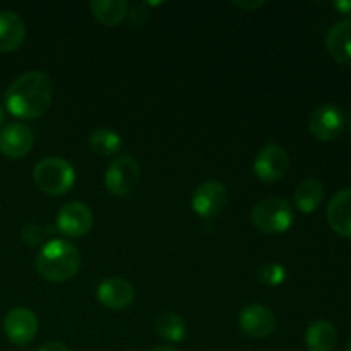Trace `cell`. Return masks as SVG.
<instances>
[{
    "label": "cell",
    "mask_w": 351,
    "mask_h": 351,
    "mask_svg": "<svg viewBox=\"0 0 351 351\" xmlns=\"http://www.w3.org/2000/svg\"><path fill=\"white\" fill-rule=\"evenodd\" d=\"M5 108L10 115L23 120H33L45 115L53 101V86L43 72L31 71L19 75L7 88Z\"/></svg>",
    "instance_id": "obj_1"
},
{
    "label": "cell",
    "mask_w": 351,
    "mask_h": 351,
    "mask_svg": "<svg viewBox=\"0 0 351 351\" xmlns=\"http://www.w3.org/2000/svg\"><path fill=\"white\" fill-rule=\"evenodd\" d=\"M34 267L43 280L51 283H65L81 269V254L74 243L67 240H50L38 252Z\"/></svg>",
    "instance_id": "obj_2"
},
{
    "label": "cell",
    "mask_w": 351,
    "mask_h": 351,
    "mask_svg": "<svg viewBox=\"0 0 351 351\" xmlns=\"http://www.w3.org/2000/svg\"><path fill=\"white\" fill-rule=\"evenodd\" d=\"M36 187L48 195H65L75 184V170L71 161L48 156L38 161L33 170Z\"/></svg>",
    "instance_id": "obj_3"
},
{
    "label": "cell",
    "mask_w": 351,
    "mask_h": 351,
    "mask_svg": "<svg viewBox=\"0 0 351 351\" xmlns=\"http://www.w3.org/2000/svg\"><path fill=\"white\" fill-rule=\"evenodd\" d=\"M254 226L267 235H278L290 230L293 223V208L280 197H269L257 202L250 213Z\"/></svg>",
    "instance_id": "obj_4"
},
{
    "label": "cell",
    "mask_w": 351,
    "mask_h": 351,
    "mask_svg": "<svg viewBox=\"0 0 351 351\" xmlns=\"http://www.w3.org/2000/svg\"><path fill=\"white\" fill-rule=\"evenodd\" d=\"M141 177L139 161L134 156L123 154L115 158L105 171V187L117 197H125L136 189Z\"/></svg>",
    "instance_id": "obj_5"
},
{
    "label": "cell",
    "mask_w": 351,
    "mask_h": 351,
    "mask_svg": "<svg viewBox=\"0 0 351 351\" xmlns=\"http://www.w3.org/2000/svg\"><path fill=\"white\" fill-rule=\"evenodd\" d=\"M228 204V192L223 184L216 180H208L199 185L192 194V211L202 219H213L221 215Z\"/></svg>",
    "instance_id": "obj_6"
},
{
    "label": "cell",
    "mask_w": 351,
    "mask_h": 351,
    "mask_svg": "<svg viewBox=\"0 0 351 351\" xmlns=\"http://www.w3.org/2000/svg\"><path fill=\"white\" fill-rule=\"evenodd\" d=\"M290 167V156L280 144L269 143L259 151L254 161V173L266 184L281 180Z\"/></svg>",
    "instance_id": "obj_7"
},
{
    "label": "cell",
    "mask_w": 351,
    "mask_h": 351,
    "mask_svg": "<svg viewBox=\"0 0 351 351\" xmlns=\"http://www.w3.org/2000/svg\"><path fill=\"white\" fill-rule=\"evenodd\" d=\"M40 322L33 311L24 307L12 308L3 319V332L16 346H26L36 338Z\"/></svg>",
    "instance_id": "obj_8"
},
{
    "label": "cell",
    "mask_w": 351,
    "mask_h": 351,
    "mask_svg": "<svg viewBox=\"0 0 351 351\" xmlns=\"http://www.w3.org/2000/svg\"><path fill=\"white\" fill-rule=\"evenodd\" d=\"M345 129V113L338 105L317 106L308 119V130L319 141H335Z\"/></svg>",
    "instance_id": "obj_9"
},
{
    "label": "cell",
    "mask_w": 351,
    "mask_h": 351,
    "mask_svg": "<svg viewBox=\"0 0 351 351\" xmlns=\"http://www.w3.org/2000/svg\"><path fill=\"white\" fill-rule=\"evenodd\" d=\"M95 223L93 211L84 202H69L58 211L57 230L69 239H79L89 233Z\"/></svg>",
    "instance_id": "obj_10"
},
{
    "label": "cell",
    "mask_w": 351,
    "mask_h": 351,
    "mask_svg": "<svg viewBox=\"0 0 351 351\" xmlns=\"http://www.w3.org/2000/svg\"><path fill=\"white\" fill-rule=\"evenodd\" d=\"M239 326L243 335L254 339H264L276 329V317L273 311L261 304L247 305L239 314Z\"/></svg>",
    "instance_id": "obj_11"
},
{
    "label": "cell",
    "mask_w": 351,
    "mask_h": 351,
    "mask_svg": "<svg viewBox=\"0 0 351 351\" xmlns=\"http://www.w3.org/2000/svg\"><path fill=\"white\" fill-rule=\"evenodd\" d=\"M34 144V132L19 122L7 123L0 129V153L10 160L26 156Z\"/></svg>",
    "instance_id": "obj_12"
},
{
    "label": "cell",
    "mask_w": 351,
    "mask_h": 351,
    "mask_svg": "<svg viewBox=\"0 0 351 351\" xmlns=\"http://www.w3.org/2000/svg\"><path fill=\"white\" fill-rule=\"evenodd\" d=\"M96 297L103 307L110 308V311H123L132 305L134 298H136V290L127 280L113 276L99 283Z\"/></svg>",
    "instance_id": "obj_13"
},
{
    "label": "cell",
    "mask_w": 351,
    "mask_h": 351,
    "mask_svg": "<svg viewBox=\"0 0 351 351\" xmlns=\"http://www.w3.org/2000/svg\"><path fill=\"white\" fill-rule=\"evenodd\" d=\"M328 221L338 235L351 239V187L332 195L328 204Z\"/></svg>",
    "instance_id": "obj_14"
},
{
    "label": "cell",
    "mask_w": 351,
    "mask_h": 351,
    "mask_svg": "<svg viewBox=\"0 0 351 351\" xmlns=\"http://www.w3.org/2000/svg\"><path fill=\"white\" fill-rule=\"evenodd\" d=\"M326 47L336 62L351 67V19H341L329 27Z\"/></svg>",
    "instance_id": "obj_15"
},
{
    "label": "cell",
    "mask_w": 351,
    "mask_h": 351,
    "mask_svg": "<svg viewBox=\"0 0 351 351\" xmlns=\"http://www.w3.org/2000/svg\"><path fill=\"white\" fill-rule=\"evenodd\" d=\"M26 38L24 21L12 10H0V53L16 51Z\"/></svg>",
    "instance_id": "obj_16"
},
{
    "label": "cell",
    "mask_w": 351,
    "mask_h": 351,
    "mask_svg": "<svg viewBox=\"0 0 351 351\" xmlns=\"http://www.w3.org/2000/svg\"><path fill=\"white\" fill-rule=\"evenodd\" d=\"M338 341V331L329 321L312 322L305 332V345L308 351H332Z\"/></svg>",
    "instance_id": "obj_17"
},
{
    "label": "cell",
    "mask_w": 351,
    "mask_h": 351,
    "mask_svg": "<svg viewBox=\"0 0 351 351\" xmlns=\"http://www.w3.org/2000/svg\"><path fill=\"white\" fill-rule=\"evenodd\" d=\"M93 16L103 26H117L129 14V3L125 0H91L89 2Z\"/></svg>",
    "instance_id": "obj_18"
},
{
    "label": "cell",
    "mask_w": 351,
    "mask_h": 351,
    "mask_svg": "<svg viewBox=\"0 0 351 351\" xmlns=\"http://www.w3.org/2000/svg\"><path fill=\"white\" fill-rule=\"evenodd\" d=\"M322 199H324V185L317 178H305L295 189V206L305 215L314 213L321 206Z\"/></svg>",
    "instance_id": "obj_19"
},
{
    "label": "cell",
    "mask_w": 351,
    "mask_h": 351,
    "mask_svg": "<svg viewBox=\"0 0 351 351\" xmlns=\"http://www.w3.org/2000/svg\"><path fill=\"white\" fill-rule=\"evenodd\" d=\"M154 328H156L158 336L168 343H180L187 336L185 321L175 312H163L161 315H158Z\"/></svg>",
    "instance_id": "obj_20"
},
{
    "label": "cell",
    "mask_w": 351,
    "mask_h": 351,
    "mask_svg": "<svg viewBox=\"0 0 351 351\" xmlns=\"http://www.w3.org/2000/svg\"><path fill=\"white\" fill-rule=\"evenodd\" d=\"M89 147L98 156H112L122 149V137L119 132L108 127H99L93 130L89 137Z\"/></svg>",
    "instance_id": "obj_21"
},
{
    "label": "cell",
    "mask_w": 351,
    "mask_h": 351,
    "mask_svg": "<svg viewBox=\"0 0 351 351\" xmlns=\"http://www.w3.org/2000/svg\"><path fill=\"white\" fill-rule=\"evenodd\" d=\"M50 233H53L51 226H41L36 223H29L23 230V240L29 247H43L50 242Z\"/></svg>",
    "instance_id": "obj_22"
},
{
    "label": "cell",
    "mask_w": 351,
    "mask_h": 351,
    "mask_svg": "<svg viewBox=\"0 0 351 351\" xmlns=\"http://www.w3.org/2000/svg\"><path fill=\"white\" fill-rule=\"evenodd\" d=\"M257 278L266 287H280L287 280V269L278 263H267L261 267Z\"/></svg>",
    "instance_id": "obj_23"
},
{
    "label": "cell",
    "mask_w": 351,
    "mask_h": 351,
    "mask_svg": "<svg viewBox=\"0 0 351 351\" xmlns=\"http://www.w3.org/2000/svg\"><path fill=\"white\" fill-rule=\"evenodd\" d=\"M129 16H130V24H132V26H136V27H141L147 21V12L144 10L143 5L134 7L132 12H130Z\"/></svg>",
    "instance_id": "obj_24"
},
{
    "label": "cell",
    "mask_w": 351,
    "mask_h": 351,
    "mask_svg": "<svg viewBox=\"0 0 351 351\" xmlns=\"http://www.w3.org/2000/svg\"><path fill=\"white\" fill-rule=\"evenodd\" d=\"M233 5L235 7H239V9H242V10H257V9H261V7L264 5V2L263 0H259V2H257V0H254V2H245V0H243V2H233Z\"/></svg>",
    "instance_id": "obj_25"
},
{
    "label": "cell",
    "mask_w": 351,
    "mask_h": 351,
    "mask_svg": "<svg viewBox=\"0 0 351 351\" xmlns=\"http://www.w3.org/2000/svg\"><path fill=\"white\" fill-rule=\"evenodd\" d=\"M38 351H69V348L60 341H48Z\"/></svg>",
    "instance_id": "obj_26"
},
{
    "label": "cell",
    "mask_w": 351,
    "mask_h": 351,
    "mask_svg": "<svg viewBox=\"0 0 351 351\" xmlns=\"http://www.w3.org/2000/svg\"><path fill=\"white\" fill-rule=\"evenodd\" d=\"M332 7H335L336 10H339L341 14H348V16H351V0H336V2H332Z\"/></svg>",
    "instance_id": "obj_27"
},
{
    "label": "cell",
    "mask_w": 351,
    "mask_h": 351,
    "mask_svg": "<svg viewBox=\"0 0 351 351\" xmlns=\"http://www.w3.org/2000/svg\"><path fill=\"white\" fill-rule=\"evenodd\" d=\"M151 351H178V350L175 348V346L165 345V346H156V348H153Z\"/></svg>",
    "instance_id": "obj_28"
},
{
    "label": "cell",
    "mask_w": 351,
    "mask_h": 351,
    "mask_svg": "<svg viewBox=\"0 0 351 351\" xmlns=\"http://www.w3.org/2000/svg\"><path fill=\"white\" fill-rule=\"evenodd\" d=\"M3 120H5V112H3V108L0 106V129H2L3 125Z\"/></svg>",
    "instance_id": "obj_29"
},
{
    "label": "cell",
    "mask_w": 351,
    "mask_h": 351,
    "mask_svg": "<svg viewBox=\"0 0 351 351\" xmlns=\"http://www.w3.org/2000/svg\"><path fill=\"white\" fill-rule=\"evenodd\" d=\"M346 351H351V338H350V341H348V345H346Z\"/></svg>",
    "instance_id": "obj_30"
},
{
    "label": "cell",
    "mask_w": 351,
    "mask_h": 351,
    "mask_svg": "<svg viewBox=\"0 0 351 351\" xmlns=\"http://www.w3.org/2000/svg\"><path fill=\"white\" fill-rule=\"evenodd\" d=\"M348 127H350V134H351V115H350V122H348Z\"/></svg>",
    "instance_id": "obj_31"
}]
</instances>
